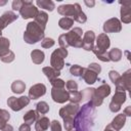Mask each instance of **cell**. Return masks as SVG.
<instances>
[{
  "label": "cell",
  "mask_w": 131,
  "mask_h": 131,
  "mask_svg": "<svg viewBox=\"0 0 131 131\" xmlns=\"http://www.w3.org/2000/svg\"><path fill=\"white\" fill-rule=\"evenodd\" d=\"M95 106L91 101L85 103L79 108L77 115L74 118V128L76 131H90L93 125Z\"/></svg>",
  "instance_id": "cell-1"
},
{
  "label": "cell",
  "mask_w": 131,
  "mask_h": 131,
  "mask_svg": "<svg viewBox=\"0 0 131 131\" xmlns=\"http://www.w3.org/2000/svg\"><path fill=\"white\" fill-rule=\"evenodd\" d=\"M44 38V30L35 21H30L27 25L26 32L24 33V40L28 44H35L42 41Z\"/></svg>",
  "instance_id": "cell-2"
},
{
  "label": "cell",
  "mask_w": 131,
  "mask_h": 131,
  "mask_svg": "<svg viewBox=\"0 0 131 131\" xmlns=\"http://www.w3.org/2000/svg\"><path fill=\"white\" fill-rule=\"evenodd\" d=\"M80 106L77 103H69L59 110V116L63 120V126L67 131L74 129V118Z\"/></svg>",
  "instance_id": "cell-3"
},
{
  "label": "cell",
  "mask_w": 131,
  "mask_h": 131,
  "mask_svg": "<svg viewBox=\"0 0 131 131\" xmlns=\"http://www.w3.org/2000/svg\"><path fill=\"white\" fill-rule=\"evenodd\" d=\"M68 56V50L63 48L55 49L50 57V64L51 68L60 71L64 66V57Z\"/></svg>",
  "instance_id": "cell-4"
},
{
  "label": "cell",
  "mask_w": 131,
  "mask_h": 131,
  "mask_svg": "<svg viewBox=\"0 0 131 131\" xmlns=\"http://www.w3.org/2000/svg\"><path fill=\"white\" fill-rule=\"evenodd\" d=\"M82 29L80 28H74L67 34H64L67 42L69 46H73L76 48H82L83 46V40H82Z\"/></svg>",
  "instance_id": "cell-5"
},
{
  "label": "cell",
  "mask_w": 131,
  "mask_h": 131,
  "mask_svg": "<svg viewBox=\"0 0 131 131\" xmlns=\"http://www.w3.org/2000/svg\"><path fill=\"white\" fill-rule=\"evenodd\" d=\"M110 93H111V87H110V85H107V84H102V85H100L97 89L94 90L93 98H92L90 101L92 102V104H93L94 106H99V105H101L103 99H104L106 96L110 95Z\"/></svg>",
  "instance_id": "cell-6"
},
{
  "label": "cell",
  "mask_w": 131,
  "mask_h": 131,
  "mask_svg": "<svg viewBox=\"0 0 131 131\" xmlns=\"http://www.w3.org/2000/svg\"><path fill=\"white\" fill-rule=\"evenodd\" d=\"M29 103H30V98L27 97V96H20V97H17V98L14 97V96H10L7 99L8 106L14 112H18V111L23 110Z\"/></svg>",
  "instance_id": "cell-7"
},
{
  "label": "cell",
  "mask_w": 131,
  "mask_h": 131,
  "mask_svg": "<svg viewBox=\"0 0 131 131\" xmlns=\"http://www.w3.org/2000/svg\"><path fill=\"white\" fill-rule=\"evenodd\" d=\"M38 12V8L33 4L32 1H23V6L19 9V14L24 19L34 18Z\"/></svg>",
  "instance_id": "cell-8"
},
{
  "label": "cell",
  "mask_w": 131,
  "mask_h": 131,
  "mask_svg": "<svg viewBox=\"0 0 131 131\" xmlns=\"http://www.w3.org/2000/svg\"><path fill=\"white\" fill-rule=\"evenodd\" d=\"M126 101V92L125 91H117L115 92L112 101L110 102V110L113 113H117L121 110V105Z\"/></svg>",
  "instance_id": "cell-9"
},
{
  "label": "cell",
  "mask_w": 131,
  "mask_h": 131,
  "mask_svg": "<svg viewBox=\"0 0 131 131\" xmlns=\"http://www.w3.org/2000/svg\"><path fill=\"white\" fill-rule=\"evenodd\" d=\"M117 91H130L131 90V70H127L123 76L120 77L116 83Z\"/></svg>",
  "instance_id": "cell-10"
},
{
  "label": "cell",
  "mask_w": 131,
  "mask_h": 131,
  "mask_svg": "<svg viewBox=\"0 0 131 131\" xmlns=\"http://www.w3.org/2000/svg\"><path fill=\"white\" fill-rule=\"evenodd\" d=\"M121 30H122L121 21L116 17L110 18L103 24L104 34H106V33H119Z\"/></svg>",
  "instance_id": "cell-11"
},
{
  "label": "cell",
  "mask_w": 131,
  "mask_h": 131,
  "mask_svg": "<svg viewBox=\"0 0 131 131\" xmlns=\"http://www.w3.org/2000/svg\"><path fill=\"white\" fill-rule=\"evenodd\" d=\"M51 97L57 103H64L69 100V92L64 88H53L51 89Z\"/></svg>",
  "instance_id": "cell-12"
},
{
  "label": "cell",
  "mask_w": 131,
  "mask_h": 131,
  "mask_svg": "<svg viewBox=\"0 0 131 131\" xmlns=\"http://www.w3.org/2000/svg\"><path fill=\"white\" fill-rule=\"evenodd\" d=\"M17 17H18L17 14L14 13L13 11H5L0 16V37L2 35V30L5 29L9 24H11L14 20H16Z\"/></svg>",
  "instance_id": "cell-13"
},
{
  "label": "cell",
  "mask_w": 131,
  "mask_h": 131,
  "mask_svg": "<svg viewBox=\"0 0 131 131\" xmlns=\"http://www.w3.org/2000/svg\"><path fill=\"white\" fill-rule=\"evenodd\" d=\"M46 93V87L42 83H38L33 85L29 90V98L30 99H37L43 96Z\"/></svg>",
  "instance_id": "cell-14"
},
{
  "label": "cell",
  "mask_w": 131,
  "mask_h": 131,
  "mask_svg": "<svg viewBox=\"0 0 131 131\" xmlns=\"http://www.w3.org/2000/svg\"><path fill=\"white\" fill-rule=\"evenodd\" d=\"M83 46L82 48H84L87 51H90L93 49L94 47V41H95V34L93 31H87L84 34L83 37Z\"/></svg>",
  "instance_id": "cell-15"
},
{
  "label": "cell",
  "mask_w": 131,
  "mask_h": 131,
  "mask_svg": "<svg viewBox=\"0 0 131 131\" xmlns=\"http://www.w3.org/2000/svg\"><path fill=\"white\" fill-rule=\"evenodd\" d=\"M121 7V20L124 24H129L131 21V3L130 2H120Z\"/></svg>",
  "instance_id": "cell-16"
},
{
  "label": "cell",
  "mask_w": 131,
  "mask_h": 131,
  "mask_svg": "<svg viewBox=\"0 0 131 131\" xmlns=\"http://www.w3.org/2000/svg\"><path fill=\"white\" fill-rule=\"evenodd\" d=\"M125 123H126V116H125L124 114H119V115H117V116L113 119V121H112V123L110 124V126H111L114 130L119 131V130H121V129L124 127Z\"/></svg>",
  "instance_id": "cell-17"
},
{
  "label": "cell",
  "mask_w": 131,
  "mask_h": 131,
  "mask_svg": "<svg viewBox=\"0 0 131 131\" xmlns=\"http://www.w3.org/2000/svg\"><path fill=\"white\" fill-rule=\"evenodd\" d=\"M57 12L61 15H63L64 17H69L74 15L75 12V5L74 4H63L57 7Z\"/></svg>",
  "instance_id": "cell-18"
},
{
  "label": "cell",
  "mask_w": 131,
  "mask_h": 131,
  "mask_svg": "<svg viewBox=\"0 0 131 131\" xmlns=\"http://www.w3.org/2000/svg\"><path fill=\"white\" fill-rule=\"evenodd\" d=\"M74 5H75V12H74V15H73L72 18H73L74 20L80 23V24H84V23H86V20H87V16H86V14L82 11L80 4H79V3H75Z\"/></svg>",
  "instance_id": "cell-19"
},
{
  "label": "cell",
  "mask_w": 131,
  "mask_h": 131,
  "mask_svg": "<svg viewBox=\"0 0 131 131\" xmlns=\"http://www.w3.org/2000/svg\"><path fill=\"white\" fill-rule=\"evenodd\" d=\"M50 126V121L47 117H40L35 123L36 131H46Z\"/></svg>",
  "instance_id": "cell-20"
},
{
  "label": "cell",
  "mask_w": 131,
  "mask_h": 131,
  "mask_svg": "<svg viewBox=\"0 0 131 131\" xmlns=\"http://www.w3.org/2000/svg\"><path fill=\"white\" fill-rule=\"evenodd\" d=\"M34 21L40 26L43 30H45V27H46V24H47V20H48V14L45 12V11H42V10H38L36 16L34 17Z\"/></svg>",
  "instance_id": "cell-21"
},
{
  "label": "cell",
  "mask_w": 131,
  "mask_h": 131,
  "mask_svg": "<svg viewBox=\"0 0 131 131\" xmlns=\"http://www.w3.org/2000/svg\"><path fill=\"white\" fill-rule=\"evenodd\" d=\"M97 76L98 75L95 72H93L92 70H90V69L87 68V69H85L82 78L84 79V81L87 84H93V83H95L97 81Z\"/></svg>",
  "instance_id": "cell-22"
},
{
  "label": "cell",
  "mask_w": 131,
  "mask_h": 131,
  "mask_svg": "<svg viewBox=\"0 0 131 131\" xmlns=\"http://www.w3.org/2000/svg\"><path fill=\"white\" fill-rule=\"evenodd\" d=\"M42 72H43V74H45V76L48 78L49 82H51L52 80L58 78V76L60 75V72H59V71H57V70H55V69H53V68H51V67H44V68L42 69Z\"/></svg>",
  "instance_id": "cell-23"
},
{
  "label": "cell",
  "mask_w": 131,
  "mask_h": 131,
  "mask_svg": "<svg viewBox=\"0 0 131 131\" xmlns=\"http://www.w3.org/2000/svg\"><path fill=\"white\" fill-rule=\"evenodd\" d=\"M39 118V114L34 111V110H31L29 112H27L24 116V122L25 124H28V125H32L33 123H36V121L38 120Z\"/></svg>",
  "instance_id": "cell-24"
},
{
  "label": "cell",
  "mask_w": 131,
  "mask_h": 131,
  "mask_svg": "<svg viewBox=\"0 0 131 131\" xmlns=\"http://www.w3.org/2000/svg\"><path fill=\"white\" fill-rule=\"evenodd\" d=\"M31 58H32V61L36 64H41L43 61H44V58H45V54L43 51L39 50V49H35L31 52Z\"/></svg>",
  "instance_id": "cell-25"
},
{
  "label": "cell",
  "mask_w": 131,
  "mask_h": 131,
  "mask_svg": "<svg viewBox=\"0 0 131 131\" xmlns=\"http://www.w3.org/2000/svg\"><path fill=\"white\" fill-rule=\"evenodd\" d=\"M25 89H26V84L20 80H15L11 84V90H12L13 93L20 94L25 91Z\"/></svg>",
  "instance_id": "cell-26"
},
{
  "label": "cell",
  "mask_w": 131,
  "mask_h": 131,
  "mask_svg": "<svg viewBox=\"0 0 131 131\" xmlns=\"http://www.w3.org/2000/svg\"><path fill=\"white\" fill-rule=\"evenodd\" d=\"M36 4L39 8H43V9H46L49 11H52L55 8L54 2H52L51 0H37Z\"/></svg>",
  "instance_id": "cell-27"
},
{
  "label": "cell",
  "mask_w": 131,
  "mask_h": 131,
  "mask_svg": "<svg viewBox=\"0 0 131 131\" xmlns=\"http://www.w3.org/2000/svg\"><path fill=\"white\" fill-rule=\"evenodd\" d=\"M122 54L123 53H122L121 49H119V48H113V49H111L107 52L108 59L112 60V61H119V60H121Z\"/></svg>",
  "instance_id": "cell-28"
},
{
  "label": "cell",
  "mask_w": 131,
  "mask_h": 131,
  "mask_svg": "<svg viewBox=\"0 0 131 131\" xmlns=\"http://www.w3.org/2000/svg\"><path fill=\"white\" fill-rule=\"evenodd\" d=\"M9 46H10L9 40L7 38L0 37V57L3 56V55H5L6 53H8Z\"/></svg>",
  "instance_id": "cell-29"
},
{
  "label": "cell",
  "mask_w": 131,
  "mask_h": 131,
  "mask_svg": "<svg viewBox=\"0 0 131 131\" xmlns=\"http://www.w3.org/2000/svg\"><path fill=\"white\" fill-rule=\"evenodd\" d=\"M74 25V19L72 17H62L58 20V26L62 30H69Z\"/></svg>",
  "instance_id": "cell-30"
},
{
  "label": "cell",
  "mask_w": 131,
  "mask_h": 131,
  "mask_svg": "<svg viewBox=\"0 0 131 131\" xmlns=\"http://www.w3.org/2000/svg\"><path fill=\"white\" fill-rule=\"evenodd\" d=\"M69 100L71 103H79L82 100V94L80 91H70L69 92Z\"/></svg>",
  "instance_id": "cell-31"
},
{
  "label": "cell",
  "mask_w": 131,
  "mask_h": 131,
  "mask_svg": "<svg viewBox=\"0 0 131 131\" xmlns=\"http://www.w3.org/2000/svg\"><path fill=\"white\" fill-rule=\"evenodd\" d=\"M84 71H85V68H82V67H80L78 64H74V66H72L70 68V73L73 76H76V77H79V78L83 77Z\"/></svg>",
  "instance_id": "cell-32"
},
{
  "label": "cell",
  "mask_w": 131,
  "mask_h": 131,
  "mask_svg": "<svg viewBox=\"0 0 131 131\" xmlns=\"http://www.w3.org/2000/svg\"><path fill=\"white\" fill-rule=\"evenodd\" d=\"M36 112L40 115H45L49 112V105L45 101H39L36 104Z\"/></svg>",
  "instance_id": "cell-33"
},
{
  "label": "cell",
  "mask_w": 131,
  "mask_h": 131,
  "mask_svg": "<svg viewBox=\"0 0 131 131\" xmlns=\"http://www.w3.org/2000/svg\"><path fill=\"white\" fill-rule=\"evenodd\" d=\"M94 88H86V89H84L82 92H81V94H82V99H84V100H91L92 98H93V95H94Z\"/></svg>",
  "instance_id": "cell-34"
},
{
  "label": "cell",
  "mask_w": 131,
  "mask_h": 131,
  "mask_svg": "<svg viewBox=\"0 0 131 131\" xmlns=\"http://www.w3.org/2000/svg\"><path fill=\"white\" fill-rule=\"evenodd\" d=\"M1 58V60L3 61V62H5V63H9V62H11V61H13L14 60V58H15V55H14V53L12 52V51H8V53H6L5 55H3V56H1L0 57Z\"/></svg>",
  "instance_id": "cell-35"
},
{
  "label": "cell",
  "mask_w": 131,
  "mask_h": 131,
  "mask_svg": "<svg viewBox=\"0 0 131 131\" xmlns=\"http://www.w3.org/2000/svg\"><path fill=\"white\" fill-rule=\"evenodd\" d=\"M54 43L55 42H54V40L52 38L47 37V38H43V40L41 41V46L43 48H50V47H52L54 45Z\"/></svg>",
  "instance_id": "cell-36"
},
{
  "label": "cell",
  "mask_w": 131,
  "mask_h": 131,
  "mask_svg": "<svg viewBox=\"0 0 131 131\" xmlns=\"http://www.w3.org/2000/svg\"><path fill=\"white\" fill-rule=\"evenodd\" d=\"M50 83H51V85H52L53 88H64V86H66L64 81L61 80V79H58V78L52 80Z\"/></svg>",
  "instance_id": "cell-37"
},
{
  "label": "cell",
  "mask_w": 131,
  "mask_h": 131,
  "mask_svg": "<svg viewBox=\"0 0 131 131\" xmlns=\"http://www.w3.org/2000/svg\"><path fill=\"white\" fill-rule=\"evenodd\" d=\"M66 87L68 89V92H70V91H77L78 90V84L74 80H69L66 83Z\"/></svg>",
  "instance_id": "cell-38"
},
{
  "label": "cell",
  "mask_w": 131,
  "mask_h": 131,
  "mask_svg": "<svg viewBox=\"0 0 131 131\" xmlns=\"http://www.w3.org/2000/svg\"><path fill=\"white\" fill-rule=\"evenodd\" d=\"M108 77H110V80L116 85V83L119 81V79H120V74L117 72V71H110V73H108Z\"/></svg>",
  "instance_id": "cell-39"
},
{
  "label": "cell",
  "mask_w": 131,
  "mask_h": 131,
  "mask_svg": "<svg viewBox=\"0 0 131 131\" xmlns=\"http://www.w3.org/2000/svg\"><path fill=\"white\" fill-rule=\"evenodd\" d=\"M9 119H10V114H9L6 110H2V108H0V121L7 122Z\"/></svg>",
  "instance_id": "cell-40"
},
{
  "label": "cell",
  "mask_w": 131,
  "mask_h": 131,
  "mask_svg": "<svg viewBox=\"0 0 131 131\" xmlns=\"http://www.w3.org/2000/svg\"><path fill=\"white\" fill-rule=\"evenodd\" d=\"M50 129L51 131H61V125L58 121L54 120L50 123Z\"/></svg>",
  "instance_id": "cell-41"
},
{
  "label": "cell",
  "mask_w": 131,
  "mask_h": 131,
  "mask_svg": "<svg viewBox=\"0 0 131 131\" xmlns=\"http://www.w3.org/2000/svg\"><path fill=\"white\" fill-rule=\"evenodd\" d=\"M88 69L92 70V71H93V72H95L97 75L101 72V67H100L98 63H96V62H92V63H90V64L88 66Z\"/></svg>",
  "instance_id": "cell-42"
},
{
  "label": "cell",
  "mask_w": 131,
  "mask_h": 131,
  "mask_svg": "<svg viewBox=\"0 0 131 131\" xmlns=\"http://www.w3.org/2000/svg\"><path fill=\"white\" fill-rule=\"evenodd\" d=\"M23 6V0H13L12 2V9L19 11V9Z\"/></svg>",
  "instance_id": "cell-43"
},
{
  "label": "cell",
  "mask_w": 131,
  "mask_h": 131,
  "mask_svg": "<svg viewBox=\"0 0 131 131\" xmlns=\"http://www.w3.org/2000/svg\"><path fill=\"white\" fill-rule=\"evenodd\" d=\"M18 131H31L30 125H28V124H23V125H20Z\"/></svg>",
  "instance_id": "cell-44"
},
{
  "label": "cell",
  "mask_w": 131,
  "mask_h": 131,
  "mask_svg": "<svg viewBox=\"0 0 131 131\" xmlns=\"http://www.w3.org/2000/svg\"><path fill=\"white\" fill-rule=\"evenodd\" d=\"M1 131H13V127L10 124H6Z\"/></svg>",
  "instance_id": "cell-45"
},
{
  "label": "cell",
  "mask_w": 131,
  "mask_h": 131,
  "mask_svg": "<svg viewBox=\"0 0 131 131\" xmlns=\"http://www.w3.org/2000/svg\"><path fill=\"white\" fill-rule=\"evenodd\" d=\"M124 115L125 116H131V106H127L125 110H124Z\"/></svg>",
  "instance_id": "cell-46"
},
{
  "label": "cell",
  "mask_w": 131,
  "mask_h": 131,
  "mask_svg": "<svg viewBox=\"0 0 131 131\" xmlns=\"http://www.w3.org/2000/svg\"><path fill=\"white\" fill-rule=\"evenodd\" d=\"M84 3L87 5V6H94V4H95V2L94 1H84Z\"/></svg>",
  "instance_id": "cell-47"
},
{
  "label": "cell",
  "mask_w": 131,
  "mask_h": 131,
  "mask_svg": "<svg viewBox=\"0 0 131 131\" xmlns=\"http://www.w3.org/2000/svg\"><path fill=\"white\" fill-rule=\"evenodd\" d=\"M6 124H7V122H4V121H0V130H2V129H3V127H4Z\"/></svg>",
  "instance_id": "cell-48"
},
{
  "label": "cell",
  "mask_w": 131,
  "mask_h": 131,
  "mask_svg": "<svg viewBox=\"0 0 131 131\" xmlns=\"http://www.w3.org/2000/svg\"><path fill=\"white\" fill-rule=\"evenodd\" d=\"M103 131H116V130H114V129H113V128L110 126V124H108V125L105 127V129H104Z\"/></svg>",
  "instance_id": "cell-49"
},
{
  "label": "cell",
  "mask_w": 131,
  "mask_h": 131,
  "mask_svg": "<svg viewBox=\"0 0 131 131\" xmlns=\"http://www.w3.org/2000/svg\"><path fill=\"white\" fill-rule=\"evenodd\" d=\"M6 3H7L6 1H0V6H1V5H5Z\"/></svg>",
  "instance_id": "cell-50"
},
{
  "label": "cell",
  "mask_w": 131,
  "mask_h": 131,
  "mask_svg": "<svg viewBox=\"0 0 131 131\" xmlns=\"http://www.w3.org/2000/svg\"><path fill=\"white\" fill-rule=\"evenodd\" d=\"M69 131H76L75 129H71V130H69Z\"/></svg>",
  "instance_id": "cell-51"
}]
</instances>
